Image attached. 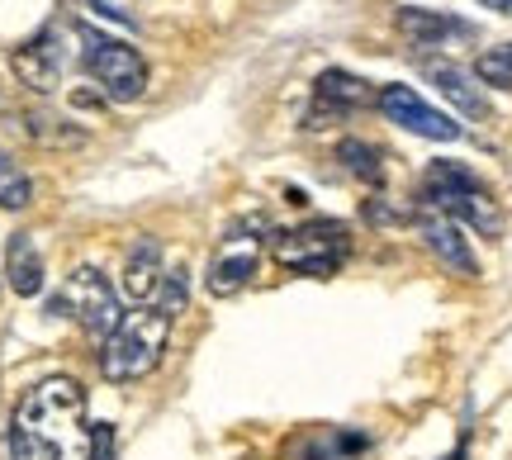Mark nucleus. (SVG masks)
<instances>
[{"label": "nucleus", "mask_w": 512, "mask_h": 460, "mask_svg": "<svg viewBox=\"0 0 512 460\" xmlns=\"http://www.w3.org/2000/svg\"><path fill=\"white\" fill-rule=\"evenodd\" d=\"M10 460H95V427L86 423V389L67 375L38 380L15 408Z\"/></svg>", "instance_id": "1"}, {"label": "nucleus", "mask_w": 512, "mask_h": 460, "mask_svg": "<svg viewBox=\"0 0 512 460\" xmlns=\"http://www.w3.org/2000/svg\"><path fill=\"white\" fill-rule=\"evenodd\" d=\"M418 200H422V209L446 214V219H456V223H470L475 233H484V238H494V242L503 238V228H508L503 204L484 190V181H479L465 162L427 166V171H422V185H418Z\"/></svg>", "instance_id": "2"}, {"label": "nucleus", "mask_w": 512, "mask_h": 460, "mask_svg": "<svg viewBox=\"0 0 512 460\" xmlns=\"http://www.w3.org/2000/svg\"><path fill=\"white\" fill-rule=\"evenodd\" d=\"M166 337H171V313L162 304H147L138 313H124L119 328L105 337V351H100V370L105 380H143L157 370L166 351Z\"/></svg>", "instance_id": "3"}, {"label": "nucleus", "mask_w": 512, "mask_h": 460, "mask_svg": "<svg viewBox=\"0 0 512 460\" xmlns=\"http://www.w3.org/2000/svg\"><path fill=\"white\" fill-rule=\"evenodd\" d=\"M81 72L91 76L114 105H133L147 91V62L138 48H128L124 38H105L95 29H81Z\"/></svg>", "instance_id": "4"}, {"label": "nucleus", "mask_w": 512, "mask_h": 460, "mask_svg": "<svg viewBox=\"0 0 512 460\" xmlns=\"http://www.w3.org/2000/svg\"><path fill=\"white\" fill-rule=\"evenodd\" d=\"M351 252V233L347 223L337 219H313L304 228H290V233H275L271 238V257L285 266V271H299V276H332Z\"/></svg>", "instance_id": "5"}, {"label": "nucleus", "mask_w": 512, "mask_h": 460, "mask_svg": "<svg viewBox=\"0 0 512 460\" xmlns=\"http://www.w3.org/2000/svg\"><path fill=\"white\" fill-rule=\"evenodd\" d=\"M53 313L72 318L76 328H86L91 337H110L119 328V295H114L110 276L100 266H76L53 295Z\"/></svg>", "instance_id": "6"}, {"label": "nucleus", "mask_w": 512, "mask_h": 460, "mask_svg": "<svg viewBox=\"0 0 512 460\" xmlns=\"http://www.w3.org/2000/svg\"><path fill=\"white\" fill-rule=\"evenodd\" d=\"M375 105H380V114L389 119V124L418 133V138H432V143H451V138H460V124H451L441 110H432L413 86H384V91L375 95Z\"/></svg>", "instance_id": "7"}, {"label": "nucleus", "mask_w": 512, "mask_h": 460, "mask_svg": "<svg viewBox=\"0 0 512 460\" xmlns=\"http://www.w3.org/2000/svg\"><path fill=\"white\" fill-rule=\"evenodd\" d=\"M256 271H261V247H256V238L228 233V238L219 242L214 261H209V276H204V285H209V295H238V290L256 276Z\"/></svg>", "instance_id": "8"}, {"label": "nucleus", "mask_w": 512, "mask_h": 460, "mask_svg": "<svg viewBox=\"0 0 512 460\" xmlns=\"http://www.w3.org/2000/svg\"><path fill=\"white\" fill-rule=\"evenodd\" d=\"M418 233H422V242L432 247V257H437L446 271H456V276H465V280L479 276V261H475V252H470V242L460 238V223L456 219L422 209V214H418Z\"/></svg>", "instance_id": "9"}, {"label": "nucleus", "mask_w": 512, "mask_h": 460, "mask_svg": "<svg viewBox=\"0 0 512 460\" xmlns=\"http://www.w3.org/2000/svg\"><path fill=\"white\" fill-rule=\"evenodd\" d=\"M394 24H399V34L408 38V43H418V48H441V43H451V38H475L479 34L470 19L441 15V10H418V5L394 10Z\"/></svg>", "instance_id": "10"}, {"label": "nucleus", "mask_w": 512, "mask_h": 460, "mask_svg": "<svg viewBox=\"0 0 512 460\" xmlns=\"http://www.w3.org/2000/svg\"><path fill=\"white\" fill-rule=\"evenodd\" d=\"M62 67H67V53L57 48V29H43V34L29 38V43L15 53L19 81H24V86H34V91H57Z\"/></svg>", "instance_id": "11"}, {"label": "nucleus", "mask_w": 512, "mask_h": 460, "mask_svg": "<svg viewBox=\"0 0 512 460\" xmlns=\"http://www.w3.org/2000/svg\"><path fill=\"white\" fill-rule=\"evenodd\" d=\"M5 280H10V290H15L19 299L43 295L48 271H43V252H38V242L29 238V233H15L10 247H5Z\"/></svg>", "instance_id": "12"}, {"label": "nucleus", "mask_w": 512, "mask_h": 460, "mask_svg": "<svg viewBox=\"0 0 512 460\" xmlns=\"http://www.w3.org/2000/svg\"><path fill=\"white\" fill-rule=\"evenodd\" d=\"M422 72H427V81H432V86H437V91L446 95L460 114H470V119H489V100H484V91L470 81L465 67H456V62H422Z\"/></svg>", "instance_id": "13"}, {"label": "nucleus", "mask_w": 512, "mask_h": 460, "mask_svg": "<svg viewBox=\"0 0 512 460\" xmlns=\"http://www.w3.org/2000/svg\"><path fill=\"white\" fill-rule=\"evenodd\" d=\"M313 100H318V110L347 114V110H361V105H370L375 95H370V81L342 72V67H328V72L313 81Z\"/></svg>", "instance_id": "14"}, {"label": "nucleus", "mask_w": 512, "mask_h": 460, "mask_svg": "<svg viewBox=\"0 0 512 460\" xmlns=\"http://www.w3.org/2000/svg\"><path fill=\"white\" fill-rule=\"evenodd\" d=\"M162 247L147 238L138 242L133 252H128V266H124V295L133 299H157V290H162Z\"/></svg>", "instance_id": "15"}, {"label": "nucleus", "mask_w": 512, "mask_h": 460, "mask_svg": "<svg viewBox=\"0 0 512 460\" xmlns=\"http://www.w3.org/2000/svg\"><path fill=\"white\" fill-rule=\"evenodd\" d=\"M337 162L347 166V176H356V181H366V185L384 181V152L361 143V138H342L337 143Z\"/></svg>", "instance_id": "16"}, {"label": "nucleus", "mask_w": 512, "mask_h": 460, "mask_svg": "<svg viewBox=\"0 0 512 460\" xmlns=\"http://www.w3.org/2000/svg\"><path fill=\"white\" fill-rule=\"evenodd\" d=\"M475 76L484 86H498V91H512V43H498V48H484L475 57Z\"/></svg>", "instance_id": "17"}, {"label": "nucleus", "mask_w": 512, "mask_h": 460, "mask_svg": "<svg viewBox=\"0 0 512 460\" xmlns=\"http://www.w3.org/2000/svg\"><path fill=\"white\" fill-rule=\"evenodd\" d=\"M29 200H34L29 176L19 171L15 157H5V152H0V204H5V209H24Z\"/></svg>", "instance_id": "18"}, {"label": "nucleus", "mask_w": 512, "mask_h": 460, "mask_svg": "<svg viewBox=\"0 0 512 460\" xmlns=\"http://www.w3.org/2000/svg\"><path fill=\"white\" fill-rule=\"evenodd\" d=\"M185 299H190V280H185V266H171V271L162 276V290H157V299H152V304H162V309L176 318V313L185 309Z\"/></svg>", "instance_id": "19"}, {"label": "nucleus", "mask_w": 512, "mask_h": 460, "mask_svg": "<svg viewBox=\"0 0 512 460\" xmlns=\"http://www.w3.org/2000/svg\"><path fill=\"white\" fill-rule=\"evenodd\" d=\"M29 133H34L38 143H57V148H62V143H86V133L67 129V124L53 119V114H34V119H29Z\"/></svg>", "instance_id": "20"}, {"label": "nucleus", "mask_w": 512, "mask_h": 460, "mask_svg": "<svg viewBox=\"0 0 512 460\" xmlns=\"http://www.w3.org/2000/svg\"><path fill=\"white\" fill-rule=\"evenodd\" d=\"M366 219L370 223H399L403 214H394V209H389L384 200H366Z\"/></svg>", "instance_id": "21"}, {"label": "nucleus", "mask_w": 512, "mask_h": 460, "mask_svg": "<svg viewBox=\"0 0 512 460\" xmlns=\"http://www.w3.org/2000/svg\"><path fill=\"white\" fill-rule=\"evenodd\" d=\"M484 10H498V15H512V0H479Z\"/></svg>", "instance_id": "22"}]
</instances>
